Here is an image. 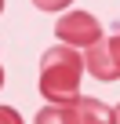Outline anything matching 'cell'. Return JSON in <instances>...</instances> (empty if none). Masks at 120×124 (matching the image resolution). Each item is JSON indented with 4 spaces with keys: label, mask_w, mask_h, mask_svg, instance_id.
<instances>
[{
    "label": "cell",
    "mask_w": 120,
    "mask_h": 124,
    "mask_svg": "<svg viewBox=\"0 0 120 124\" xmlns=\"http://www.w3.org/2000/svg\"><path fill=\"white\" fill-rule=\"evenodd\" d=\"M84 70H87V62L80 47H69V44L47 47L40 58V95L47 102H77Z\"/></svg>",
    "instance_id": "obj_1"
},
{
    "label": "cell",
    "mask_w": 120,
    "mask_h": 124,
    "mask_svg": "<svg viewBox=\"0 0 120 124\" xmlns=\"http://www.w3.org/2000/svg\"><path fill=\"white\" fill-rule=\"evenodd\" d=\"M55 33H58V40H62V44H69V47H84V51H87L91 44L102 40V22H98L95 15H87V11H69V15L58 18Z\"/></svg>",
    "instance_id": "obj_2"
},
{
    "label": "cell",
    "mask_w": 120,
    "mask_h": 124,
    "mask_svg": "<svg viewBox=\"0 0 120 124\" xmlns=\"http://www.w3.org/2000/svg\"><path fill=\"white\" fill-rule=\"evenodd\" d=\"M84 62H87V73H91L95 80H120V70H116L109 37H102L98 44H91V47L84 51Z\"/></svg>",
    "instance_id": "obj_3"
},
{
    "label": "cell",
    "mask_w": 120,
    "mask_h": 124,
    "mask_svg": "<svg viewBox=\"0 0 120 124\" xmlns=\"http://www.w3.org/2000/svg\"><path fill=\"white\" fill-rule=\"evenodd\" d=\"M77 120L80 124H116L113 109L106 102H98V99H87V95L77 99Z\"/></svg>",
    "instance_id": "obj_4"
},
{
    "label": "cell",
    "mask_w": 120,
    "mask_h": 124,
    "mask_svg": "<svg viewBox=\"0 0 120 124\" xmlns=\"http://www.w3.org/2000/svg\"><path fill=\"white\" fill-rule=\"evenodd\" d=\"M36 124H80L77 120V102H51L36 113Z\"/></svg>",
    "instance_id": "obj_5"
},
{
    "label": "cell",
    "mask_w": 120,
    "mask_h": 124,
    "mask_svg": "<svg viewBox=\"0 0 120 124\" xmlns=\"http://www.w3.org/2000/svg\"><path fill=\"white\" fill-rule=\"evenodd\" d=\"M33 4H36L40 11H62V8L69 4V0H33Z\"/></svg>",
    "instance_id": "obj_6"
},
{
    "label": "cell",
    "mask_w": 120,
    "mask_h": 124,
    "mask_svg": "<svg viewBox=\"0 0 120 124\" xmlns=\"http://www.w3.org/2000/svg\"><path fill=\"white\" fill-rule=\"evenodd\" d=\"M0 124H22V117H18L11 106H4V109H0Z\"/></svg>",
    "instance_id": "obj_7"
},
{
    "label": "cell",
    "mask_w": 120,
    "mask_h": 124,
    "mask_svg": "<svg viewBox=\"0 0 120 124\" xmlns=\"http://www.w3.org/2000/svg\"><path fill=\"white\" fill-rule=\"evenodd\" d=\"M109 47H113V58H116V70H120V33L109 37Z\"/></svg>",
    "instance_id": "obj_8"
},
{
    "label": "cell",
    "mask_w": 120,
    "mask_h": 124,
    "mask_svg": "<svg viewBox=\"0 0 120 124\" xmlns=\"http://www.w3.org/2000/svg\"><path fill=\"white\" fill-rule=\"evenodd\" d=\"M113 117H116V124H120V106H116V109H113Z\"/></svg>",
    "instance_id": "obj_9"
}]
</instances>
